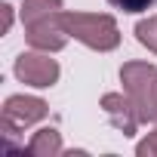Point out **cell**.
I'll return each instance as SVG.
<instances>
[{
  "mask_svg": "<svg viewBox=\"0 0 157 157\" xmlns=\"http://www.w3.org/2000/svg\"><path fill=\"white\" fill-rule=\"evenodd\" d=\"M62 19H65L68 34L77 43H83L86 49L111 52V49L120 46V25L108 13H74V10H65Z\"/></svg>",
  "mask_w": 157,
  "mask_h": 157,
  "instance_id": "6da1fadb",
  "label": "cell"
},
{
  "mask_svg": "<svg viewBox=\"0 0 157 157\" xmlns=\"http://www.w3.org/2000/svg\"><path fill=\"white\" fill-rule=\"evenodd\" d=\"M52 52H40V49H31V52H19L16 62H13V74L16 80L25 83V86H34V90H49L59 83L62 77V68L56 59H49Z\"/></svg>",
  "mask_w": 157,
  "mask_h": 157,
  "instance_id": "7a4b0ae2",
  "label": "cell"
},
{
  "mask_svg": "<svg viewBox=\"0 0 157 157\" xmlns=\"http://www.w3.org/2000/svg\"><path fill=\"white\" fill-rule=\"evenodd\" d=\"M62 13H65V10H62ZM62 13H52V16H46V19H37V22L25 25V40H28L31 49H40V52H59V49L68 46L71 34H68V28H65Z\"/></svg>",
  "mask_w": 157,
  "mask_h": 157,
  "instance_id": "3957f363",
  "label": "cell"
},
{
  "mask_svg": "<svg viewBox=\"0 0 157 157\" xmlns=\"http://www.w3.org/2000/svg\"><path fill=\"white\" fill-rule=\"evenodd\" d=\"M99 108L108 114V120L114 123L117 132H123L126 139H132L142 126V117H139V108L136 102L126 96V93H105L99 99Z\"/></svg>",
  "mask_w": 157,
  "mask_h": 157,
  "instance_id": "277c9868",
  "label": "cell"
},
{
  "mask_svg": "<svg viewBox=\"0 0 157 157\" xmlns=\"http://www.w3.org/2000/svg\"><path fill=\"white\" fill-rule=\"evenodd\" d=\"M46 114H49V105H46L40 96L16 93V96H6V102H3V117H6V120H13V123H19L22 129H25V126L40 123Z\"/></svg>",
  "mask_w": 157,
  "mask_h": 157,
  "instance_id": "5b68a950",
  "label": "cell"
},
{
  "mask_svg": "<svg viewBox=\"0 0 157 157\" xmlns=\"http://www.w3.org/2000/svg\"><path fill=\"white\" fill-rule=\"evenodd\" d=\"M25 151L34 154V157H59V154H65L62 132L52 129V126H43V129H37V132L31 136V142L25 145Z\"/></svg>",
  "mask_w": 157,
  "mask_h": 157,
  "instance_id": "8992f818",
  "label": "cell"
},
{
  "mask_svg": "<svg viewBox=\"0 0 157 157\" xmlns=\"http://www.w3.org/2000/svg\"><path fill=\"white\" fill-rule=\"evenodd\" d=\"M62 10H65V0H22L19 16H22V25H31V22L46 19V16L62 13Z\"/></svg>",
  "mask_w": 157,
  "mask_h": 157,
  "instance_id": "52a82bcc",
  "label": "cell"
},
{
  "mask_svg": "<svg viewBox=\"0 0 157 157\" xmlns=\"http://www.w3.org/2000/svg\"><path fill=\"white\" fill-rule=\"evenodd\" d=\"M136 108H139L142 123H157V77L151 80V86L136 99Z\"/></svg>",
  "mask_w": 157,
  "mask_h": 157,
  "instance_id": "ba28073f",
  "label": "cell"
},
{
  "mask_svg": "<svg viewBox=\"0 0 157 157\" xmlns=\"http://www.w3.org/2000/svg\"><path fill=\"white\" fill-rule=\"evenodd\" d=\"M132 34H136V40H139L148 52H154V56H157V16L139 19V22H136V28H132Z\"/></svg>",
  "mask_w": 157,
  "mask_h": 157,
  "instance_id": "9c48e42d",
  "label": "cell"
},
{
  "mask_svg": "<svg viewBox=\"0 0 157 157\" xmlns=\"http://www.w3.org/2000/svg\"><path fill=\"white\" fill-rule=\"evenodd\" d=\"M105 3L126 16H139V13H148L151 6H157V0H105Z\"/></svg>",
  "mask_w": 157,
  "mask_h": 157,
  "instance_id": "30bf717a",
  "label": "cell"
},
{
  "mask_svg": "<svg viewBox=\"0 0 157 157\" xmlns=\"http://www.w3.org/2000/svg\"><path fill=\"white\" fill-rule=\"evenodd\" d=\"M136 154L139 157H157V123L142 142H136Z\"/></svg>",
  "mask_w": 157,
  "mask_h": 157,
  "instance_id": "8fae6325",
  "label": "cell"
},
{
  "mask_svg": "<svg viewBox=\"0 0 157 157\" xmlns=\"http://www.w3.org/2000/svg\"><path fill=\"white\" fill-rule=\"evenodd\" d=\"M0 13H3V34H10L13 31V22H16V13H13L10 3H0Z\"/></svg>",
  "mask_w": 157,
  "mask_h": 157,
  "instance_id": "7c38bea8",
  "label": "cell"
}]
</instances>
